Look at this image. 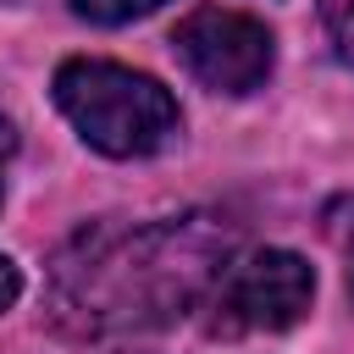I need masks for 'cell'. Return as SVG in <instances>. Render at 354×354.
<instances>
[{"mask_svg":"<svg viewBox=\"0 0 354 354\" xmlns=\"http://www.w3.org/2000/svg\"><path fill=\"white\" fill-rule=\"evenodd\" d=\"M232 254L238 227L221 210H183L155 221L100 216L50 254L44 315L55 332L83 343L160 332L210 299Z\"/></svg>","mask_w":354,"mask_h":354,"instance_id":"cell-1","label":"cell"},{"mask_svg":"<svg viewBox=\"0 0 354 354\" xmlns=\"http://www.w3.org/2000/svg\"><path fill=\"white\" fill-rule=\"evenodd\" d=\"M50 94H55V111L77 127V138L111 160L160 155L183 133V111L171 100V88L122 61L72 55L55 66Z\"/></svg>","mask_w":354,"mask_h":354,"instance_id":"cell-2","label":"cell"},{"mask_svg":"<svg viewBox=\"0 0 354 354\" xmlns=\"http://www.w3.org/2000/svg\"><path fill=\"white\" fill-rule=\"evenodd\" d=\"M315 299V271L293 249H243L216 277L205 310L210 337H254V332H288L304 321Z\"/></svg>","mask_w":354,"mask_h":354,"instance_id":"cell-3","label":"cell"},{"mask_svg":"<svg viewBox=\"0 0 354 354\" xmlns=\"http://www.w3.org/2000/svg\"><path fill=\"white\" fill-rule=\"evenodd\" d=\"M171 50L210 94H254L277 66V39L260 17L232 6H194L171 28Z\"/></svg>","mask_w":354,"mask_h":354,"instance_id":"cell-4","label":"cell"},{"mask_svg":"<svg viewBox=\"0 0 354 354\" xmlns=\"http://www.w3.org/2000/svg\"><path fill=\"white\" fill-rule=\"evenodd\" d=\"M321 232H326L332 254L343 260V293H348V304H354V188L326 199V210H321Z\"/></svg>","mask_w":354,"mask_h":354,"instance_id":"cell-5","label":"cell"},{"mask_svg":"<svg viewBox=\"0 0 354 354\" xmlns=\"http://www.w3.org/2000/svg\"><path fill=\"white\" fill-rule=\"evenodd\" d=\"M83 22H100V28H122V22H133V17H149L155 6H166V0H66Z\"/></svg>","mask_w":354,"mask_h":354,"instance_id":"cell-6","label":"cell"},{"mask_svg":"<svg viewBox=\"0 0 354 354\" xmlns=\"http://www.w3.org/2000/svg\"><path fill=\"white\" fill-rule=\"evenodd\" d=\"M321 28H326L332 55L354 66V0H321Z\"/></svg>","mask_w":354,"mask_h":354,"instance_id":"cell-7","label":"cell"},{"mask_svg":"<svg viewBox=\"0 0 354 354\" xmlns=\"http://www.w3.org/2000/svg\"><path fill=\"white\" fill-rule=\"evenodd\" d=\"M17 299H22V271H17L11 254H0V315H6Z\"/></svg>","mask_w":354,"mask_h":354,"instance_id":"cell-8","label":"cell"},{"mask_svg":"<svg viewBox=\"0 0 354 354\" xmlns=\"http://www.w3.org/2000/svg\"><path fill=\"white\" fill-rule=\"evenodd\" d=\"M11 155H17V127L0 116V199H6V166H11Z\"/></svg>","mask_w":354,"mask_h":354,"instance_id":"cell-9","label":"cell"}]
</instances>
